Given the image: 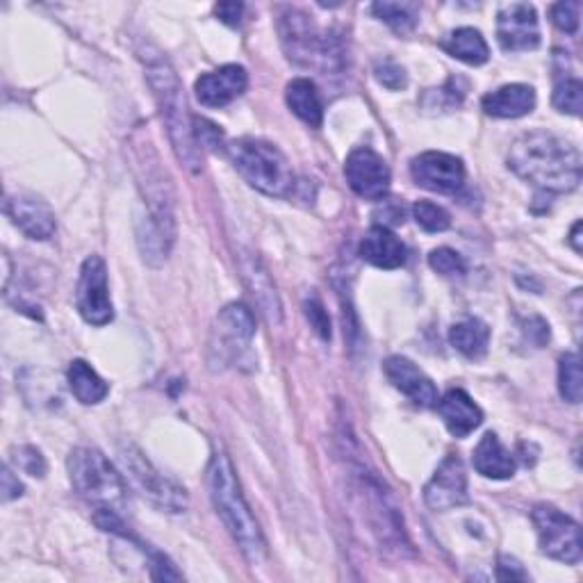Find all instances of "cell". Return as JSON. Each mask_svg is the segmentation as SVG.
I'll return each mask as SVG.
<instances>
[{
  "instance_id": "cell-1",
  "label": "cell",
  "mask_w": 583,
  "mask_h": 583,
  "mask_svg": "<svg viewBox=\"0 0 583 583\" xmlns=\"http://www.w3.org/2000/svg\"><path fill=\"white\" fill-rule=\"evenodd\" d=\"M508 167L522 180L552 194L576 190L583 173V160L576 146L547 130L518 137L508 151Z\"/></svg>"
},
{
  "instance_id": "cell-2",
  "label": "cell",
  "mask_w": 583,
  "mask_h": 583,
  "mask_svg": "<svg viewBox=\"0 0 583 583\" xmlns=\"http://www.w3.org/2000/svg\"><path fill=\"white\" fill-rule=\"evenodd\" d=\"M208 488L212 504L216 508V516L222 518L229 533L237 542L244 559L253 565H261L267 559V540L261 531L258 520L251 513V506L246 504L235 467L229 454L219 447L214 449L210 465H208Z\"/></svg>"
},
{
  "instance_id": "cell-3",
  "label": "cell",
  "mask_w": 583,
  "mask_h": 583,
  "mask_svg": "<svg viewBox=\"0 0 583 583\" xmlns=\"http://www.w3.org/2000/svg\"><path fill=\"white\" fill-rule=\"evenodd\" d=\"M137 169H139V188L144 192L146 208H149L146 222H139L137 244L144 263L158 267L167 261V255L176 240L173 190L167 173L158 165V158H153V162L149 158L144 160V153L139 151Z\"/></svg>"
},
{
  "instance_id": "cell-4",
  "label": "cell",
  "mask_w": 583,
  "mask_h": 583,
  "mask_svg": "<svg viewBox=\"0 0 583 583\" xmlns=\"http://www.w3.org/2000/svg\"><path fill=\"white\" fill-rule=\"evenodd\" d=\"M146 78H149L156 103L160 107V117L167 124L176 158L188 171L199 173L203 158L194 137V117H190L188 113L186 94H182L173 66L162 55H149L146 57Z\"/></svg>"
},
{
  "instance_id": "cell-5",
  "label": "cell",
  "mask_w": 583,
  "mask_h": 583,
  "mask_svg": "<svg viewBox=\"0 0 583 583\" xmlns=\"http://www.w3.org/2000/svg\"><path fill=\"white\" fill-rule=\"evenodd\" d=\"M229 156L253 190L276 199H287L295 192V171H292L287 158L274 144L255 137H242L229 146Z\"/></svg>"
},
{
  "instance_id": "cell-6",
  "label": "cell",
  "mask_w": 583,
  "mask_h": 583,
  "mask_svg": "<svg viewBox=\"0 0 583 583\" xmlns=\"http://www.w3.org/2000/svg\"><path fill=\"white\" fill-rule=\"evenodd\" d=\"M68 479L85 501L96 510H119L126 506L128 488L117 467L98 449L78 447L68 456Z\"/></svg>"
},
{
  "instance_id": "cell-7",
  "label": "cell",
  "mask_w": 583,
  "mask_h": 583,
  "mask_svg": "<svg viewBox=\"0 0 583 583\" xmlns=\"http://www.w3.org/2000/svg\"><path fill=\"white\" fill-rule=\"evenodd\" d=\"M280 44L287 57L301 66H317L321 71L342 68V49L333 36L321 34L304 10L285 8L278 19Z\"/></svg>"
},
{
  "instance_id": "cell-8",
  "label": "cell",
  "mask_w": 583,
  "mask_h": 583,
  "mask_svg": "<svg viewBox=\"0 0 583 583\" xmlns=\"http://www.w3.org/2000/svg\"><path fill=\"white\" fill-rule=\"evenodd\" d=\"M356 492L362 506V516L368 518L379 544L394 554L411 552L404 518H401L394 497L377 477V471H370L360 465L356 469Z\"/></svg>"
},
{
  "instance_id": "cell-9",
  "label": "cell",
  "mask_w": 583,
  "mask_h": 583,
  "mask_svg": "<svg viewBox=\"0 0 583 583\" xmlns=\"http://www.w3.org/2000/svg\"><path fill=\"white\" fill-rule=\"evenodd\" d=\"M255 336V317L244 304H229L216 315L208 342V362L214 372H222L248 351Z\"/></svg>"
},
{
  "instance_id": "cell-10",
  "label": "cell",
  "mask_w": 583,
  "mask_h": 583,
  "mask_svg": "<svg viewBox=\"0 0 583 583\" xmlns=\"http://www.w3.org/2000/svg\"><path fill=\"white\" fill-rule=\"evenodd\" d=\"M119 458L135 488L156 508L165 510V513H182L188 508L186 488L169 481L135 445H121Z\"/></svg>"
},
{
  "instance_id": "cell-11",
  "label": "cell",
  "mask_w": 583,
  "mask_h": 583,
  "mask_svg": "<svg viewBox=\"0 0 583 583\" xmlns=\"http://www.w3.org/2000/svg\"><path fill=\"white\" fill-rule=\"evenodd\" d=\"M540 552L565 565H576L581 561V527L570 516L561 513L550 504H538L531 513Z\"/></svg>"
},
{
  "instance_id": "cell-12",
  "label": "cell",
  "mask_w": 583,
  "mask_h": 583,
  "mask_svg": "<svg viewBox=\"0 0 583 583\" xmlns=\"http://www.w3.org/2000/svg\"><path fill=\"white\" fill-rule=\"evenodd\" d=\"M76 301L83 319L92 326H105L115 319V306L107 287V269L100 255H89L83 263Z\"/></svg>"
},
{
  "instance_id": "cell-13",
  "label": "cell",
  "mask_w": 583,
  "mask_h": 583,
  "mask_svg": "<svg viewBox=\"0 0 583 583\" xmlns=\"http://www.w3.org/2000/svg\"><path fill=\"white\" fill-rule=\"evenodd\" d=\"M344 176L349 188L368 201H383L390 192V167L388 162L368 146L351 151L344 162Z\"/></svg>"
},
{
  "instance_id": "cell-14",
  "label": "cell",
  "mask_w": 583,
  "mask_h": 583,
  "mask_svg": "<svg viewBox=\"0 0 583 583\" xmlns=\"http://www.w3.org/2000/svg\"><path fill=\"white\" fill-rule=\"evenodd\" d=\"M497 42L506 53L538 49L540 25L536 8L529 3L504 6L497 14Z\"/></svg>"
},
{
  "instance_id": "cell-15",
  "label": "cell",
  "mask_w": 583,
  "mask_h": 583,
  "mask_svg": "<svg viewBox=\"0 0 583 583\" xmlns=\"http://www.w3.org/2000/svg\"><path fill=\"white\" fill-rule=\"evenodd\" d=\"M424 501L431 510H437V513H445V510L465 506L469 501L467 471L458 456L449 454L437 465L435 474L424 488Z\"/></svg>"
},
{
  "instance_id": "cell-16",
  "label": "cell",
  "mask_w": 583,
  "mask_h": 583,
  "mask_svg": "<svg viewBox=\"0 0 583 583\" xmlns=\"http://www.w3.org/2000/svg\"><path fill=\"white\" fill-rule=\"evenodd\" d=\"M411 176L420 188L454 194L463 188L465 182V167L460 158L441 153V151H426L411 162Z\"/></svg>"
},
{
  "instance_id": "cell-17",
  "label": "cell",
  "mask_w": 583,
  "mask_h": 583,
  "mask_svg": "<svg viewBox=\"0 0 583 583\" xmlns=\"http://www.w3.org/2000/svg\"><path fill=\"white\" fill-rule=\"evenodd\" d=\"M248 87V73L240 64H226L216 71L201 73L194 83V92L205 107H226Z\"/></svg>"
},
{
  "instance_id": "cell-18",
  "label": "cell",
  "mask_w": 583,
  "mask_h": 583,
  "mask_svg": "<svg viewBox=\"0 0 583 583\" xmlns=\"http://www.w3.org/2000/svg\"><path fill=\"white\" fill-rule=\"evenodd\" d=\"M385 377L390 379V383L404 392L406 396H411L413 404L422 406V409H433L437 406V388L435 383L417 368V364L404 356H390L383 364Z\"/></svg>"
},
{
  "instance_id": "cell-19",
  "label": "cell",
  "mask_w": 583,
  "mask_h": 583,
  "mask_svg": "<svg viewBox=\"0 0 583 583\" xmlns=\"http://www.w3.org/2000/svg\"><path fill=\"white\" fill-rule=\"evenodd\" d=\"M6 212L12 224L30 240H49L55 233V214L46 201L32 194H17L6 201Z\"/></svg>"
},
{
  "instance_id": "cell-20",
  "label": "cell",
  "mask_w": 583,
  "mask_h": 583,
  "mask_svg": "<svg viewBox=\"0 0 583 583\" xmlns=\"http://www.w3.org/2000/svg\"><path fill=\"white\" fill-rule=\"evenodd\" d=\"M240 272H242V278H244L246 287L251 289L255 304H258L261 312L265 315V319L269 324L278 326L283 321V306H280V299L276 295V287H274L267 269L258 261V255L242 253L240 255Z\"/></svg>"
},
{
  "instance_id": "cell-21",
  "label": "cell",
  "mask_w": 583,
  "mask_h": 583,
  "mask_svg": "<svg viewBox=\"0 0 583 583\" xmlns=\"http://www.w3.org/2000/svg\"><path fill=\"white\" fill-rule=\"evenodd\" d=\"M437 413H441L445 426L454 437H467L474 428L484 424V411L474 404V399L465 390H449L437 401Z\"/></svg>"
},
{
  "instance_id": "cell-22",
  "label": "cell",
  "mask_w": 583,
  "mask_h": 583,
  "mask_svg": "<svg viewBox=\"0 0 583 583\" xmlns=\"http://www.w3.org/2000/svg\"><path fill=\"white\" fill-rule=\"evenodd\" d=\"M360 258L379 269H399L406 265V246L385 226H374L360 242Z\"/></svg>"
},
{
  "instance_id": "cell-23",
  "label": "cell",
  "mask_w": 583,
  "mask_h": 583,
  "mask_svg": "<svg viewBox=\"0 0 583 583\" xmlns=\"http://www.w3.org/2000/svg\"><path fill=\"white\" fill-rule=\"evenodd\" d=\"M484 113L495 119H520L536 107V92L529 85H504L481 100Z\"/></svg>"
},
{
  "instance_id": "cell-24",
  "label": "cell",
  "mask_w": 583,
  "mask_h": 583,
  "mask_svg": "<svg viewBox=\"0 0 583 583\" xmlns=\"http://www.w3.org/2000/svg\"><path fill=\"white\" fill-rule=\"evenodd\" d=\"M471 463H474V469H477L481 477L492 479V481L510 479L516 474V467H518L513 454H510L499 443V437L495 433H486L481 437L477 449H474Z\"/></svg>"
},
{
  "instance_id": "cell-25",
  "label": "cell",
  "mask_w": 583,
  "mask_h": 583,
  "mask_svg": "<svg viewBox=\"0 0 583 583\" xmlns=\"http://www.w3.org/2000/svg\"><path fill=\"white\" fill-rule=\"evenodd\" d=\"M285 98L292 113H295L310 128H319L324 121V103L312 81L297 78L285 89Z\"/></svg>"
},
{
  "instance_id": "cell-26",
  "label": "cell",
  "mask_w": 583,
  "mask_h": 583,
  "mask_svg": "<svg viewBox=\"0 0 583 583\" xmlns=\"http://www.w3.org/2000/svg\"><path fill=\"white\" fill-rule=\"evenodd\" d=\"M443 49L452 57H456V60H460V62H465L469 66H481L490 57V51H488L484 34L479 30H474V28L454 30L447 36V40L443 42Z\"/></svg>"
},
{
  "instance_id": "cell-27",
  "label": "cell",
  "mask_w": 583,
  "mask_h": 583,
  "mask_svg": "<svg viewBox=\"0 0 583 583\" xmlns=\"http://www.w3.org/2000/svg\"><path fill=\"white\" fill-rule=\"evenodd\" d=\"M68 385L71 392L76 394V399L85 406H96L107 396L109 385L96 374L89 362L85 360H73L68 368Z\"/></svg>"
},
{
  "instance_id": "cell-28",
  "label": "cell",
  "mask_w": 583,
  "mask_h": 583,
  "mask_svg": "<svg viewBox=\"0 0 583 583\" xmlns=\"http://www.w3.org/2000/svg\"><path fill=\"white\" fill-rule=\"evenodd\" d=\"M449 342L465 358H484L490 342V328L481 319H465L452 326Z\"/></svg>"
},
{
  "instance_id": "cell-29",
  "label": "cell",
  "mask_w": 583,
  "mask_h": 583,
  "mask_svg": "<svg viewBox=\"0 0 583 583\" xmlns=\"http://www.w3.org/2000/svg\"><path fill=\"white\" fill-rule=\"evenodd\" d=\"M372 12L377 19L388 23L394 32H411L420 19L417 3H374Z\"/></svg>"
},
{
  "instance_id": "cell-30",
  "label": "cell",
  "mask_w": 583,
  "mask_h": 583,
  "mask_svg": "<svg viewBox=\"0 0 583 583\" xmlns=\"http://www.w3.org/2000/svg\"><path fill=\"white\" fill-rule=\"evenodd\" d=\"M559 392L568 404H579L583 394V377L579 353L570 351L559 360Z\"/></svg>"
},
{
  "instance_id": "cell-31",
  "label": "cell",
  "mask_w": 583,
  "mask_h": 583,
  "mask_svg": "<svg viewBox=\"0 0 583 583\" xmlns=\"http://www.w3.org/2000/svg\"><path fill=\"white\" fill-rule=\"evenodd\" d=\"M552 103L559 113L579 117L581 109H583V85H581V81L579 78H563L561 83H556Z\"/></svg>"
},
{
  "instance_id": "cell-32",
  "label": "cell",
  "mask_w": 583,
  "mask_h": 583,
  "mask_svg": "<svg viewBox=\"0 0 583 583\" xmlns=\"http://www.w3.org/2000/svg\"><path fill=\"white\" fill-rule=\"evenodd\" d=\"M413 216L422 231L426 233H443L452 226V216L445 208L435 205L431 201H417L413 205Z\"/></svg>"
},
{
  "instance_id": "cell-33",
  "label": "cell",
  "mask_w": 583,
  "mask_h": 583,
  "mask_svg": "<svg viewBox=\"0 0 583 583\" xmlns=\"http://www.w3.org/2000/svg\"><path fill=\"white\" fill-rule=\"evenodd\" d=\"M428 265L433 272L443 274V276H463L467 272V263H465L463 255L456 253L454 248H447V246L431 251Z\"/></svg>"
},
{
  "instance_id": "cell-34",
  "label": "cell",
  "mask_w": 583,
  "mask_h": 583,
  "mask_svg": "<svg viewBox=\"0 0 583 583\" xmlns=\"http://www.w3.org/2000/svg\"><path fill=\"white\" fill-rule=\"evenodd\" d=\"M304 312H306V317H308V321H310V326H312V331H315L324 342L331 340V317H328V312H326V308H324V304H321V299H319L317 295H310V297L306 299V304H304Z\"/></svg>"
},
{
  "instance_id": "cell-35",
  "label": "cell",
  "mask_w": 583,
  "mask_h": 583,
  "mask_svg": "<svg viewBox=\"0 0 583 583\" xmlns=\"http://www.w3.org/2000/svg\"><path fill=\"white\" fill-rule=\"evenodd\" d=\"M12 463L23 469L25 474H30V477H44L46 474V460L42 456L40 449H34V447H17L12 452Z\"/></svg>"
},
{
  "instance_id": "cell-36",
  "label": "cell",
  "mask_w": 583,
  "mask_h": 583,
  "mask_svg": "<svg viewBox=\"0 0 583 583\" xmlns=\"http://www.w3.org/2000/svg\"><path fill=\"white\" fill-rule=\"evenodd\" d=\"M194 137L199 149H208V151H219L224 146V132L219 130L212 121L208 119H199L194 117Z\"/></svg>"
},
{
  "instance_id": "cell-37",
  "label": "cell",
  "mask_w": 583,
  "mask_h": 583,
  "mask_svg": "<svg viewBox=\"0 0 583 583\" xmlns=\"http://www.w3.org/2000/svg\"><path fill=\"white\" fill-rule=\"evenodd\" d=\"M579 10L581 6L576 0H568V3H556L552 8V21L554 25L565 32V34H574L579 30Z\"/></svg>"
},
{
  "instance_id": "cell-38",
  "label": "cell",
  "mask_w": 583,
  "mask_h": 583,
  "mask_svg": "<svg viewBox=\"0 0 583 583\" xmlns=\"http://www.w3.org/2000/svg\"><path fill=\"white\" fill-rule=\"evenodd\" d=\"M377 73V81L388 87V89H401V87H406V71L401 68L396 62L392 60H383L377 64L374 68Z\"/></svg>"
},
{
  "instance_id": "cell-39",
  "label": "cell",
  "mask_w": 583,
  "mask_h": 583,
  "mask_svg": "<svg viewBox=\"0 0 583 583\" xmlns=\"http://www.w3.org/2000/svg\"><path fill=\"white\" fill-rule=\"evenodd\" d=\"M524 336L531 344H536V349H540L550 342V324L540 317H531L529 321H524Z\"/></svg>"
},
{
  "instance_id": "cell-40",
  "label": "cell",
  "mask_w": 583,
  "mask_h": 583,
  "mask_svg": "<svg viewBox=\"0 0 583 583\" xmlns=\"http://www.w3.org/2000/svg\"><path fill=\"white\" fill-rule=\"evenodd\" d=\"M497 579L499 581H529V574L520 565V561L510 559V556H501L497 565Z\"/></svg>"
},
{
  "instance_id": "cell-41",
  "label": "cell",
  "mask_w": 583,
  "mask_h": 583,
  "mask_svg": "<svg viewBox=\"0 0 583 583\" xmlns=\"http://www.w3.org/2000/svg\"><path fill=\"white\" fill-rule=\"evenodd\" d=\"M214 14L219 17V21L226 23V25H237L242 21L244 6L242 3H219L214 8Z\"/></svg>"
},
{
  "instance_id": "cell-42",
  "label": "cell",
  "mask_w": 583,
  "mask_h": 583,
  "mask_svg": "<svg viewBox=\"0 0 583 583\" xmlns=\"http://www.w3.org/2000/svg\"><path fill=\"white\" fill-rule=\"evenodd\" d=\"M23 495V484L14 479V474L10 467L3 469V501H12Z\"/></svg>"
},
{
  "instance_id": "cell-43",
  "label": "cell",
  "mask_w": 583,
  "mask_h": 583,
  "mask_svg": "<svg viewBox=\"0 0 583 583\" xmlns=\"http://www.w3.org/2000/svg\"><path fill=\"white\" fill-rule=\"evenodd\" d=\"M570 244H572V248H574L576 253H581V251H583V246H581V222H576V224L572 226V233H570Z\"/></svg>"
}]
</instances>
